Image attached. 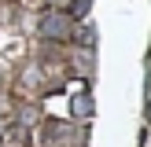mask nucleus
I'll list each match as a JSON object with an SVG mask.
<instances>
[{"label": "nucleus", "instance_id": "f257e3e1", "mask_svg": "<svg viewBox=\"0 0 151 147\" xmlns=\"http://www.w3.org/2000/svg\"><path fill=\"white\" fill-rule=\"evenodd\" d=\"M41 33L63 41V37L74 33V19H70V15H44V19H41Z\"/></svg>", "mask_w": 151, "mask_h": 147}, {"label": "nucleus", "instance_id": "f03ea898", "mask_svg": "<svg viewBox=\"0 0 151 147\" xmlns=\"http://www.w3.org/2000/svg\"><path fill=\"white\" fill-rule=\"evenodd\" d=\"M147 121H151V103H147Z\"/></svg>", "mask_w": 151, "mask_h": 147}]
</instances>
